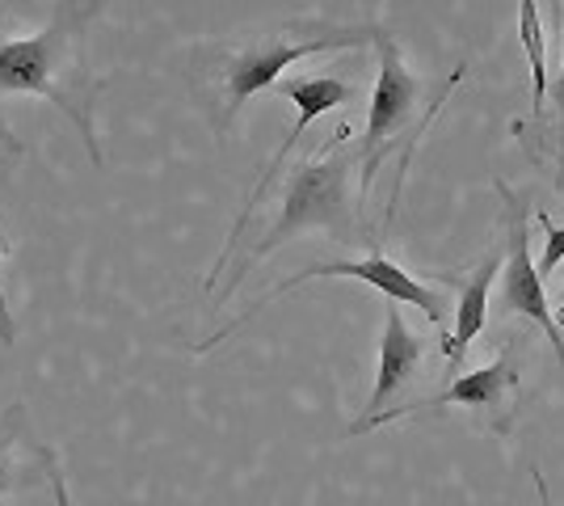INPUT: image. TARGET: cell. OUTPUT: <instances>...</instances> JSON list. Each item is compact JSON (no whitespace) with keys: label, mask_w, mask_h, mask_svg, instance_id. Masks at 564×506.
I'll use <instances>...</instances> for the list:
<instances>
[{"label":"cell","mask_w":564,"mask_h":506,"mask_svg":"<svg viewBox=\"0 0 564 506\" xmlns=\"http://www.w3.org/2000/svg\"><path fill=\"white\" fill-rule=\"evenodd\" d=\"M106 4L110 0H59L55 18L30 39H4L0 18V152H22L4 122V101L34 94L68 115L94 165L106 161L97 140V97L110 80L89 64V30Z\"/></svg>","instance_id":"cell-1"},{"label":"cell","mask_w":564,"mask_h":506,"mask_svg":"<svg viewBox=\"0 0 564 506\" xmlns=\"http://www.w3.org/2000/svg\"><path fill=\"white\" fill-rule=\"evenodd\" d=\"M376 30H358V25H325V30H307V34H291V30H270L245 43H212V47H194L186 64L189 89L198 97L203 115L212 119L219 136L232 131L240 119L245 101L261 89H274L282 73L321 51H346L362 47Z\"/></svg>","instance_id":"cell-2"},{"label":"cell","mask_w":564,"mask_h":506,"mask_svg":"<svg viewBox=\"0 0 564 506\" xmlns=\"http://www.w3.org/2000/svg\"><path fill=\"white\" fill-rule=\"evenodd\" d=\"M316 152H321V157H307V161H300V165L286 173V191H282L279 216L270 219L265 237L240 258V266L232 270V283L215 295V304H224V300L240 288V279H245L274 245H282L286 237H295V233L325 228V233L341 237V241L367 237L362 198H354V186H350L354 169H358V186H362V152L350 144V122H341V127L333 131L329 144H321Z\"/></svg>","instance_id":"cell-3"},{"label":"cell","mask_w":564,"mask_h":506,"mask_svg":"<svg viewBox=\"0 0 564 506\" xmlns=\"http://www.w3.org/2000/svg\"><path fill=\"white\" fill-rule=\"evenodd\" d=\"M307 279H358V283H367V288H376L383 300H397V304H417L438 330L447 325L443 321V300H438V291L434 288H425V283H417L404 266H397L388 254H379V249H371L367 258H358V262H321V266H307V270H300V274H291V279H279L274 288L265 291L261 300H253L245 313L236 316V321H228L224 330H215L212 337H203V342H194V351L203 355V351H212V346H219L224 337H232L240 325H249L253 316L261 313V309H270L279 295H286V291H295V288H304Z\"/></svg>","instance_id":"cell-4"},{"label":"cell","mask_w":564,"mask_h":506,"mask_svg":"<svg viewBox=\"0 0 564 506\" xmlns=\"http://www.w3.org/2000/svg\"><path fill=\"white\" fill-rule=\"evenodd\" d=\"M376 30V51H379V76H376V94H371V110H367V131H362V198L371 191V177H376L379 161L388 157V148L404 136V127L413 122L417 106H422V80L404 68V55H400L397 39L388 30Z\"/></svg>","instance_id":"cell-5"},{"label":"cell","mask_w":564,"mask_h":506,"mask_svg":"<svg viewBox=\"0 0 564 506\" xmlns=\"http://www.w3.org/2000/svg\"><path fill=\"white\" fill-rule=\"evenodd\" d=\"M274 94L291 97L295 106H300V119H295V127H291V136L279 144V152L270 157V165H265V173H261L258 191L245 198V207H240V219L232 224V237H228V245H224V254H219V262L212 266V274H207V291L215 295V279L228 270V262H232L236 254H240V237H245V228H249V219H253V212L261 207V198L270 194V186H274V177H279V169L286 165V157L295 152V144H300V136H304L307 127H312V119H321L325 110H333V106H346V101H354V85H346V80H337V76H282L279 85H274Z\"/></svg>","instance_id":"cell-6"},{"label":"cell","mask_w":564,"mask_h":506,"mask_svg":"<svg viewBox=\"0 0 564 506\" xmlns=\"http://www.w3.org/2000/svg\"><path fill=\"white\" fill-rule=\"evenodd\" d=\"M497 194L506 198L510 207V224H506V270H501V300H497V313L506 316H527L535 321L543 334L552 337V346L561 351L564 363V334L556 325V316L547 309V291H543L540 262L531 258V228H527V203L518 198L510 186H497Z\"/></svg>","instance_id":"cell-7"},{"label":"cell","mask_w":564,"mask_h":506,"mask_svg":"<svg viewBox=\"0 0 564 506\" xmlns=\"http://www.w3.org/2000/svg\"><path fill=\"white\" fill-rule=\"evenodd\" d=\"M514 388H518V363H514V351L506 346L489 367L451 380V385L443 388V392H434V397H417V401H404V406H392V410L371 413V418H358V422L350 427V434H367V431H376V427L400 422V418H409V413L447 410V406H464V410H497L501 397H510Z\"/></svg>","instance_id":"cell-8"},{"label":"cell","mask_w":564,"mask_h":506,"mask_svg":"<svg viewBox=\"0 0 564 506\" xmlns=\"http://www.w3.org/2000/svg\"><path fill=\"white\" fill-rule=\"evenodd\" d=\"M506 270V249H494L485 262L471 270L468 279L459 283V300H455V321L451 330H443V355H447V385L455 380L459 363L468 355V346L480 337L485 321H489V288L494 279Z\"/></svg>","instance_id":"cell-9"},{"label":"cell","mask_w":564,"mask_h":506,"mask_svg":"<svg viewBox=\"0 0 564 506\" xmlns=\"http://www.w3.org/2000/svg\"><path fill=\"white\" fill-rule=\"evenodd\" d=\"M43 452H47V443L34 439L30 410H25L22 401L4 406L0 410V498H9L18 489H30V485H39L47 477Z\"/></svg>","instance_id":"cell-10"},{"label":"cell","mask_w":564,"mask_h":506,"mask_svg":"<svg viewBox=\"0 0 564 506\" xmlns=\"http://www.w3.org/2000/svg\"><path fill=\"white\" fill-rule=\"evenodd\" d=\"M422 351H425L422 337L409 334L400 304H397V300H388V309H383V342H379L376 388H371V406H367V413H362V418L383 413V406H388L400 388L409 385V376L422 367Z\"/></svg>","instance_id":"cell-11"},{"label":"cell","mask_w":564,"mask_h":506,"mask_svg":"<svg viewBox=\"0 0 564 506\" xmlns=\"http://www.w3.org/2000/svg\"><path fill=\"white\" fill-rule=\"evenodd\" d=\"M518 39L527 51V68H531V101L535 110L543 106L547 94V60H543V22H540V0H518Z\"/></svg>","instance_id":"cell-12"},{"label":"cell","mask_w":564,"mask_h":506,"mask_svg":"<svg viewBox=\"0 0 564 506\" xmlns=\"http://www.w3.org/2000/svg\"><path fill=\"white\" fill-rule=\"evenodd\" d=\"M543 224V237H547V245H543V258H540V274H552V270H561L564 262V224H556V219L540 216Z\"/></svg>","instance_id":"cell-13"},{"label":"cell","mask_w":564,"mask_h":506,"mask_svg":"<svg viewBox=\"0 0 564 506\" xmlns=\"http://www.w3.org/2000/svg\"><path fill=\"white\" fill-rule=\"evenodd\" d=\"M43 469H47V482H51V494H55V506H72L68 482H64V464H59V452H55V448H47V452H43Z\"/></svg>","instance_id":"cell-14"},{"label":"cell","mask_w":564,"mask_h":506,"mask_svg":"<svg viewBox=\"0 0 564 506\" xmlns=\"http://www.w3.org/2000/svg\"><path fill=\"white\" fill-rule=\"evenodd\" d=\"M9 237L0 233V266H4V258H9ZM0 337L4 342H13V309H9V291H4V274H0Z\"/></svg>","instance_id":"cell-15"},{"label":"cell","mask_w":564,"mask_h":506,"mask_svg":"<svg viewBox=\"0 0 564 506\" xmlns=\"http://www.w3.org/2000/svg\"><path fill=\"white\" fill-rule=\"evenodd\" d=\"M531 482H535V489H540V506H552V489H547V482H543L540 464H531Z\"/></svg>","instance_id":"cell-16"},{"label":"cell","mask_w":564,"mask_h":506,"mask_svg":"<svg viewBox=\"0 0 564 506\" xmlns=\"http://www.w3.org/2000/svg\"><path fill=\"white\" fill-rule=\"evenodd\" d=\"M552 94H556V106L564 110V60H561V76H556V85H552Z\"/></svg>","instance_id":"cell-17"},{"label":"cell","mask_w":564,"mask_h":506,"mask_svg":"<svg viewBox=\"0 0 564 506\" xmlns=\"http://www.w3.org/2000/svg\"><path fill=\"white\" fill-rule=\"evenodd\" d=\"M552 4H556V9H561V0H552Z\"/></svg>","instance_id":"cell-18"},{"label":"cell","mask_w":564,"mask_h":506,"mask_svg":"<svg viewBox=\"0 0 564 506\" xmlns=\"http://www.w3.org/2000/svg\"><path fill=\"white\" fill-rule=\"evenodd\" d=\"M561 316H564V309H561Z\"/></svg>","instance_id":"cell-19"}]
</instances>
